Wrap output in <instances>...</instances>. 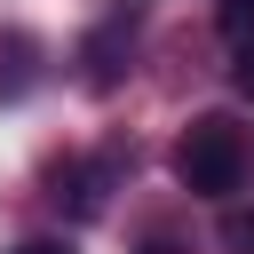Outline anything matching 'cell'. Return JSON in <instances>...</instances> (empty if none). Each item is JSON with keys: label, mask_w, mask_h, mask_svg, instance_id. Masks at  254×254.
Returning <instances> with one entry per match:
<instances>
[{"label": "cell", "mask_w": 254, "mask_h": 254, "mask_svg": "<svg viewBox=\"0 0 254 254\" xmlns=\"http://www.w3.org/2000/svg\"><path fill=\"white\" fill-rule=\"evenodd\" d=\"M238 175H246V135H238V119L198 111V119L175 135V183H183L190 198H230Z\"/></svg>", "instance_id": "6da1fadb"}, {"label": "cell", "mask_w": 254, "mask_h": 254, "mask_svg": "<svg viewBox=\"0 0 254 254\" xmlns=\"http://www.w3.org/2000/svg\"><path fill=\"white\" fill-rule=\"evenodd\" d=\"M16 254H71V238H24Z\"/></svg>", "instance_id": "52a82bcc"}, {"label": "cell", "mask_w": 254, "mask_h": 254, "mask_svg": "<svg viewBox=\"0 0 254 254\" xmlns=\"http://www.w3.org/2000/svg\"><path fill=\"white\" fill-rule=\"evenodd\" d=\"M103 183H111V159H71V167H56V206L71 222L103 214Z\"/></svg>", "instance_id": "7a4b0ae2"}, {"label": "cell", "mask_w": 254, "mask_h": 254, "mask_svg": "<svg viewBox=\"0 0 254 254\" xmlns=\"http://www.w3.org/2000/svg\"><path fill=\"white\" fill-rule=\"evenodd\" d=\"M135 254H183V238H175V230H151V238H143Z\"/></svg>", "instance_id": "8992f818"}, {"label": "cell", "mask_w": 254, "mask_h": 254, "mask_svg": "<svg viewBox=\"0 0 254 254\" xmlns=\"http://www.w3.org/2000/svg\"><path fill=\"white\" fill-rule=\"evenodd\" d=\"M222 246L230 254H254V206H230L222 214Z\"/></svg>", "instance_id": "3957f363"}, {"label": "cell", "mask_w": 254, "mask_h": 254, "mask_svg": "<svg viewBox=\"0 0 254 254\" xmlns=\"http://www.w3.org/2000/svg\"><path fill=\"white\" fill-rule=\"evenodd\" d=\"M230 87L254 103V40H230Z\"/></svg>", "instance_id": "277c9868"}, {"label": "cell", "mask_w": 254, "mask_h": 254, "mask_svg": "<svg viewBox=\"0 0 254 254\" xmlns=\"http://www.w3.org/2000/svg\"><path fill=\"white\" fill-rule=\"evenodd\" d=\"M222 40H254V0H222Z\"/></svg>", "instance_id": "5b68a950"}]
</instances>
